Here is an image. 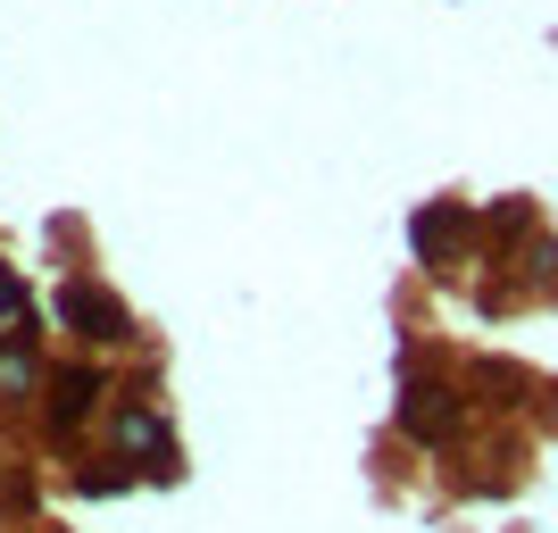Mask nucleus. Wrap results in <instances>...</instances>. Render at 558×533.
Listing matches in <instances>:
<instances>
[{
    "label": "nucleus",
    "instance_id": "nucleus-6",
    "mask_svg": "<svg viewBox=\"0 0 558 533\" xmlns=\"http://www.w3.org/2000/svg\"><path fill=\"white\" fill-rule=\"evenodd\" d=\"M50 359L34 350V334H0V409H43Z\"/></svg>",
    "mask_w": 558,
    "mask_h": 533
},
{
    "label": "nucleus",
    "instance_id": "nucleus-1",
    "mask_svg": "<svg viewBox=\"0 0 558 533\" xmlns=\"http://www.w3.org/2000/svg\"><path fill=\"white\" fill-rule=\"evenodd\" d=\"M117 400V367L109 359H93V350H75V359H50V384H43V434L59 441V450H75V441L93 434L100 417H109Z\"/></svg>",
    "mask_w": 558,
    "mask_h": 533
},
{
    "label": "nucleus",
    "instance_id": "nucleus-4",
    "mask_svg": "<svg viewBox=\"0 0 558 533\" xmlns=\"http://www.w3.org/2000/svg\"><path fill=\"white\" fill-rule=\"evenodd\" d=\"M466 417H475V400H466V384H450V375H409L392 400V434L409 441V450H459Z\"/></svg>",
    "mask_w": 558,
    "mask_h": 533
},
{
    "label": "nucleus",
    "instance_id": "nucleus-7",
    "mask_svg": "<svg viewBox=\"0 0 558 533\" xmlns=\"http://www.w3.org/2000/svg\"><path fill=\"white\" fill-rule=\"evenodd\" d=\"M459 384H466V400H475V409H517V392H534V384H525L517 367H500V359H475Z\"/></svg>",
    "mask_w": 558,
    "mask_h": 533
},
{
    "label": "nucleus",
    "instance_id": "nucleus-2",
    "mask_svg": "<svg viewBox=\"0 0 558 533\" xmlns=\"http://www.w3.org/2000/svg\"><path fill=\"white\" fill-rule=\"evenodd\" d=\"M50 317L68 325L75 350H93V359H117V350H142V342H150L142 317L117 301L100 276H68V283H59V301H50Z\"/></svg>",
    "mask_w": 558,
    "mask_h": 533
},
{
    "label": "nucleus",
    "instance_id": "nucleus-8",
    "mask_svg": "<svg viewBox=\"0 0 558 533\" xmlns=\"http://www.w3.org/2000/svg\"><path fill=\"white\" fill-rule=\"evenodd\" d=\"M509 267H525V292H542V301H558V233L542 226L534 242H525V251L509 258Z\"/></svg>",
    "mask_w": 558,
    "mask_h": 533
},
{
    "label": "nucleus",
    "instance_id": "nucleus-3",
    "mask_svg": "<svg viewBox=\"0 0 558 533\" xmlns=\"http://www.w3.org/2000/svg\"><path fill=\"white\" fill-rule=\"evenodd\" d=\"M100 450L125 459L134 475H159V484L184 475V467H175V434H167V409L150 392H117L109 400V417H100Z\"/></svg>",
    "mask_w": 558,
    "mask_h": 533
},
{
    "label": "nucleus",
    "instance_id": "nucleus-5",
    "mask_svg": "<svg viewBox=\"0 0 558 533\" xmlns=\"http://www.w3.org/2000/svg\"><path fill=\"white\" fill-rule=\"evenodd\" d=\"M409 242H417V258L434 276H459L466 242H484V209H466V201H425V209L409 217Z\"/></svg>",
    "mask_w": 558,
    "mask_h": 533
}]
</instances>
